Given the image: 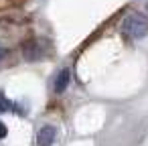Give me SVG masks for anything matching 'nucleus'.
I'll return each mask as SVG.
<instances>
[{"mask_svg":"<svg viewBox=\"0 0 148 146\" xmlns=\"http://www.w3.org/2000/svg\"><path fill=\"white\" fill-rule=\"evenodd\" d=\"M122 33L132 39V41H138V39H144L148 35V16L138 12V10H132L126 14V19L122 21Z\"/></svg>","mask_w":148,"mask_h":146,"instance_id":"1","label":"nucleus"},{"mask_svg":"<svg viewBox=\"0 0 148 146\" xmlns=\"http://www.w3.org/2000/svg\"><path fill=\"white\" fill-rule=\"evenodd\" d=\"M55 140H57V128L51 124L43 126L37 134V146H53Z\"/></svg>","mask_w":148,"mask_h":146,"instance_id":"2","label":"nucleus"},{"mask_svg":"<svg viewBox=\"0 0 148 146\" xmlns=\"http://www.w3.org/2000/svg\"><path fill=\"white\" fill-rule=\"evenodd\" d=\"M69 81H71V71L67 69V67H63L59 73H57V77H55V91L57 93H63L65 89H67V85H69Z\"/></svg>","mask_w":148,"mask_h":146,"instance_id":"3","label":"nucleus"},{"mask_svg":"<svg viewBox=\"0 0 148 146\" xmlns=\"http://www.w3.org/2000/svg\"><path fill=\"white\" fill-rule=\"evenodd\" d=\"M23 49H25L23 53H25V57H27L29 61H37V59H41V57H43V51H41L39 41H29Z\"/></svg>","mask_w":148,"mask_h":146,"instance_id":"4","label":"nucleus"},{"mask_svg":"<svg viewBox=\"0 0 148 146\" xmlns=\"http://www.w3.org/2000/svg\"><path fill=\"white\" fill-rule=\"evenodd\" d=\"M6 112H21V108L14 106L2 91H0V114H6Z\"/></svg>","mask_w":148,"mask_h":146,"instance_id":"5","label":"nucleus"},{"mask_svg":"<svg viewBox=\"0 0 148 146\" xmlns=\"http://www.w3.org/2000/svg\"><path fill=\"white\" fill-rule=\"evenodd\" d=\"M6 134H8L6 124H4V122H0V140H2V138H6Z\"/></svg>","mask_w":148,"mask_h":146,"instance_id":"6","label":"nucleus"},{"mask_svg":"<svg viewBox=\"0 0 148 146\" xmlns=\"http://www.w3.org/2000/svg\"><path fill=\"white\" fill-rule=\"evenodd\" d=\"M4 55H6V51H4V49H0V59H2Z\"/></svg>","mask_w":148,"mask_h":146,"instance_id":"7","label":"nucleus"}]
</instances>
